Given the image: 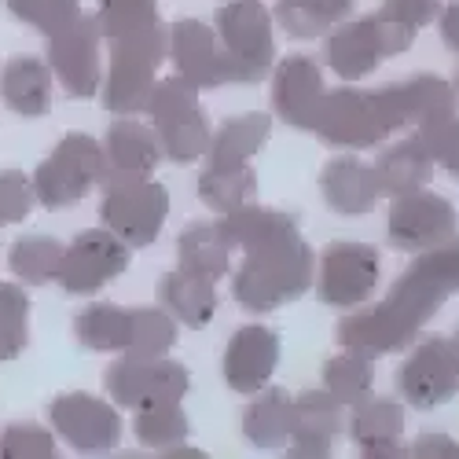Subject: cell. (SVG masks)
<instances>
[{
	"label": "cell",
	"instance_id": "cell-13",
	"mask_svg": "<svg viewBox=\"0 0 459 459\" xmlns=\"http://www.w3.org/2000/svg\"><path fill=\"white\" fill-rule=\"evenodd\" d=\"M126 269H129V247L107 228H89L70 247H63L56 280L66 294H96L110 280H118Z\"/></svg>",
	"mask_w": 459,
	"mask_h": 459
},
{
	"label": "cell",
	"instance_id": "cell-40",
	"mask_svg": "<svg viewBox=\"0 0 459 459\" xmlns=\"http://www.w3.org/2000/svg\"><path fill=\"white\" fill-rule=\"evenodd\" d=\"M30 203H33L30 177L19 173V169H4V173H0V228L22 221L30 213Z\"/></svg>",
	"mask_w": 459,
	"mask_h": 459
},
{
	"label": "cell",
	"instance_id": "cell-19",
	"mask_svg": "<svg viewBox=\"0 0 459 459\" xmlns=\"http://www.w3.org/2000/svg\"><path fill=\"white\" fill-rule=\"evenodd\" d=\"M276 364H280V334L261 324L239 327L224 350V382L236 394H257L273 378Z\"/></svg>",
	"mask_w": 459,
	"mask_h": 459
},
{
	"label": "cell",
	"instance_id": "cell-4",
	"mask_svg": "<svg viewBox=\"0 0 459 459\" xmlns=\"http://www.w3.org/2000/svg\"><path fill=\"white\" fill-rule=\"evenodd\" d=\"M273 136V118L269 114H239V118H228L206 147V166L199 173V199L217 210L228 213L243 203L254 199L257 191V169H254V155L269 143Z\"/></svg>",
	"mask_w": 459,
	"mask_h": 459
},
{
	"label": "cell",
	"instance_id": "cell-37",
	"mask_svg": "<svg viewBox=\"0 0 459 459\" xmlns=\"http://www.w3.org/2000/svg\"><path fill=\"white\" fill-rule=\"evenodd\" d=\"M8 12L37 30L56 33L82 15V0H8Z\"/></svg>",
	"mask_w": 459,
	"mask_h": 459
},
{
	"label": "cell",
	"instance_id": "cell-33",
	"mask_svg": "<svg viewBox=\"0 0 459 459\" xmlns=\"http://www.w3.org/2000/svg\"><path fill=\"white\" fill-rule=\"evenodd\" d=\"M353 0H280L276 4V22L290 33V37H324L334 22H342L350 15Z\"/></svg>",
	"mask_w": 459,
	"mask_h": 459
},
{
	"label": "cell",
	"instance_id": "cell-46",
	"mask_svg": "<svg viewBox=\"0 0 459 459\" xmlns=\"http://www.w3.org/2000/svg\"><path fill=\"white\" fill-rule=\"evenodd\" d=\"M455 92H459V78H455Z\"/></svg>",
	"mask_w": 459,
	"mask_h": 459
},
{
	"label": "cell",
	"instance_id": "cell-30",
	"mask_svg": "<svg viewBox=\"0 0 459 459\" xmlns=\"http://www.w3.org/2000/svg\"><path fill=\"white\" fill-rule=\"evenodd\" d=\"M180 264L191 273H199L206 280H221L224 273H232V243L221 232V224H191L184 228V236L177 243Z\"/></svg>",
	"mask_w": 459,
	"mask_h": 459
},
{
	"label": "cell",
	"instance_id": "cell-3",
	"mask_svg": "<svg viewBox=\"0 0 459 459\" xmlns=\"http://www.w3.org/2000/svg\"><path fill=\"white\" fill-rule=\"evenodd\" d=\"M448 294L452 290L437 280V273L430 264L423 257H415L411 269H404V276L390 287V294L382 298L375 309L338 320V327H334L338 346L364 350L371 357L408 350L411 338L437 316V309L445 305Z\"/></svg>",
	"mask_w": 459,
	"mask_h": 459
},
{
	"label": "cell",
	"instance_id": "cell-9",
	"mask_svg": "<svg viewBox=\"0 0 459 459\" xmlns=\"http://www.w3.org/2000/svg\"><path fill=\"white\" fill-rule=\"evenodd\" d=\"M147 114H151V129H155L159 143H162V155L169 162H195L206 155L210 147V126H206V114L199 107V89L184 82L180 74L159 82L151 89L147 100Z\"/></svg>",
	"mask_w": 459,
	"mask_h": 459
},
{
	"label": "cell",
	"instance_id": "cell-2",
	"mask_svg": "<svg viewBox=\"0 0 459 459\" xmlns=\"http://www.w3.org/2000/svg\"><path fill=\"white\" fill-rule=\"evenodd\" d=\"M96 22L110 48L103 107L110 114L147 110L155 74L169 45V30L159 19V0H100Z\"/></svg>",
	"mask_w": 459,
	"mask_h": 459
},
{
	"label": "cell",
	"instance_id": "cell-14",
	"mask_svg": "<svg viewBox=\"0 0 459 459\" xmlns=\"http://www.w3.org/2000/svg\"><path fill=\"white\" fill-rule=\"evenodd\" d=\"M455 224H459L455 206L445 195H434V191L419 187V191H408V195L394 199V210L386 221V239L394 250L419 254V250H430V247L452 239Z\"/></svg>",
	"mask_w": 459,
	"mask_h": 459
},
{
	"label": "cell",
	"instance_id": "cell-24",
	"mask_svg": "<svg viewBox=\"0 0 459 459\" xmlns=\"http://www.w3.org/2000/svg\"><path fill=\"white\" fill-rule=\"evenodd\" d=\"M353 441L360 445V452L368 459H394V455H408L404 445V408L397 401H375L368 397L364 404L353 408V423H350Z\"/></svg>",
	"mask_w": 459,
	"mask_h": 459
},
{
	"label": "cell",
	"instance_id": "cell-26",
	"mask_svg": "<svg viewBox=\"0 0 459 459\" xmlns=\"http://www.w3.org/2000/svg\"><path fill=\"white\" fill-rule=\"evenodd\" d=\"M434 173V159L423 143V136H408L401 143H394L386 155H378L375 162V180H378V195H408V191H419L423 184H430Z\"/></svg>",
	"mask_w": 459,
	"mask_h": 459
},
{
	"label": "cell",
	"instance_id": "cell-12",
	"mask_svg": "<svg viewBox=\"0 0 459 459\" xmlns=\"http://www.w3.org/2000/svg\"><path fill=\"white\" fill-rule=\"evenodd\" d=\"M107 394L118 408L143 411L155 404H173L187 394L191 375L184 364L166 357H122L103 375Z\"/></svg>",
	"mask_w": 459,
	"mask_h": 459
},
{
	"label": "cell",
	"instance_id": "cell-11",
	"mask_svg": "<svg viewBox=\"0 0 459 459\" xmlns=\"http://www.w3.org/2000/svg\"><path fill=\"white\" fill-rule=\"evenodd\" d=\"M415 41V30L397 26L390 19H382L378 12L357 22H342L331 37H327V66L338 74L342 82H360L378 66V59H390L408 52Z\"/></svg>",
	"mask_w": 459,
	"mask_h": 459
},
{
	"label": "cell",
	"instance_id": "cell-6",
	"mask_svg": "<svg viewBox=\"0 0 459 459\" xmlns=\"http://www.w3.org/2000/svg\"><path fill=\"white\" fill-rule=\"evenodd\" d=\"M74 334L85 350L122 357H166L177 342V320L166 309H118L89 305L74 320Z\"/></svg>",
	"mask_w": 459,
	"mask_h": 459
},
{
	"label": "cell",
	"instance_id": "cell-1",
	"mask_svg": "<svg viewBox=\"0 0 459 459\" xmlns=\"http://www.w3.org/2000/svg\"><path fill=\"white\" fill-rule=\"evenodd\" d=\"M217 224L232 250L247 254L232 280V294L247 313H273L313 287L316 257L301 239L298 213L243 203Z\"/></svg>",
	"mask_w": 459,
	"mask_h": 459
},
{
	"label": "cell",
	"instance_id": "cell-34",
	"mask_svg": "<svg viewBox=\"0 0 459 459\" xmlns=\"http://www.w3.org/2000/svg\"><path fill=\"white\" fill-rule=\"evenodd\" d=\"M59 257H63V247L52 236H22L15 239L8 261L19 280H26L30 287H45L59 276Z\"/></svg>",
	"mask_w": 459,
	"mask_h": 459
},
{
	"label": "cell",
	"instance_id": "cell-8",
	"mask_svg": "<svg viewBox=\"0 0 459 459\" xmlns=\"http://www.w3.org/2000/svg\"><path fill=\"white\" fill-rule=\"evenodd\" d=\"M100 184H103L100 217L107 232H114L126 247L155 243L169 213V191L159 180L136 173H107Z\"/></svg>",
	"mask_w": 459,
	"mask_h": 459
},
{
	"label": "cell",
	"instance_id": "cell-21",
	"mask_svg": "<svg viewBox=\"0 0 459 459\" xmlns=\"http://www.w3.org/2000/svg\"><path fill=\"white\" fill-rule=\"evenodd\" d=\"M342 404L327 390H309L294 401V423L287 437V455L298 459H327L334 437L342 434Z\"/></svg>",
	"mask_w": 459,
	"mask_h": 459
},
{
	"label": "cell",
	"instance_id": "cell-36",
	"mask_svg": "<svg viewBox=\"0 0 459 459\" xmlns=\"http://www.w3.org/2000/svg\"><path fill=\"white\" fill-rule=\"evenodd\" d=\"M30 342V301L15 283H0V364L15 360Z\"/></svg>",
	"mask_w": 459,
	"mask_h": 459
},
{
	"label": "cell",
	"instance_id": "cell-42",
	"mask_svg": "<svg viewBox=\"0 0 459 459\" xmlns=\"http://www.w3.org/2000/svg\"><path fill=\"white\" fill-rule=\"evenodd\" d=\"M419 257L430 264V269L437 273V280L452 294H459V236H452V239H445V243H437L430 250H419Z\"/></svg>",
	"mask_w": 459,
	"mask_h": 459
},
{
	"label": "cell",
	"instance_id": "cell-32",
	"mask_svg": "<svg viewBox=\"0 0 459 459\" xmlns=\"http://www.w3.org/2000/svg\"><path fill=\"white\" fill-rule=\"evenodd\" d=\"M401 85V100H404V114L408 122L427 129V126H437L445 118H452L455 114V89L441 78H434V74H415V78L408 82H397Z\"/></svg>",
	"mask_w": 459,
	"mask_h": 459
},
{
	"label": "cell",
	"instance_id": "cell-29",
	"mask_svg": "<svg viewBox=\"0 0 459 459\" xmlns=\"http://www.w3.org/2000/svg\"><path fill=\"white\" fill-rule=\"evenodd\" d=\"M290 423H294V397L280 386L264 390L247 411H243V434L250 445H257L261 452L273 448H287L290 437Z\"/></svg>",
	"mask_w": 459,
	"mask_h": 459
},
{
	"label": "cell",
	"instance_id": "cell-28",
	"mask_svg": "<svg viewBox=\"0 0 459 459\" xmlns=\"http://www.w3.org/2000/svg\"><path fill=\"white\" fill-rule=\"evenodd\" d=\"M0 96L22 118H41L52 107V70L33 56H15L0 70Z\"/></svg>",
	"mask_w": 459,
	"mask_h": 459
},
{
	"label": "cell",
	"instance_id": "cell-27",
	"mask_svg": "<svg viewBox=\"0 0 459 459\" xmlns=\"http://www.w3.org/2000/svg\"><path fill=\"white\" fill-rule=\"evenodd\" d=\"M217 283L184 269V264H177L173 273L162 276L159 283V301L166 305V313H173L180 324L187 327H206L217 313Z\"/></svg>",
	"mask_w": 459,
	"mask_h": 459
},
{
	"label": "cell",
	"instance_id": "cell-20",
	"mask_svg": "<svg viewBox=\"0 0 459 459\" xmlns=\"http://www.w3.org/2000/svg\"><path fill=\"white\" fill-rule=\"evenodd\" d=\"M276 114L294 129H313L316 110L324 103V74L313 56H287L273 78Z\"/></svg>",
	"mask_w": 459,
	"mask_h": 459
},
{
	"label": "cell",
	"instance_id": "cell-38",
	"mask_svg": "<svg viewBox=\"0 0 459 459\" xmlns=\"http://www.w3.org/2000/svg\"><path fill=\"white\" fill-rule=\"evenodd\" d=\"M52 455H56V437L45 427L15 423L0 434V459H52Z\"/></svg>",
	"mask_w": 459,
	"mask_h": 459
},
{
	"label": "cell",
	"instance_id": "cell-39",
	"mask_svg": "<svg viewBox=\"0 0 459 459\" xmlns=\"http://www.w3.org/2000/svg\"><path fill=\"white\" fill-rule=\"evenodd\" d=\"M419 136H423L430 159L441 169H448L452 177H459V118H455V114H452V118H445V122H437V126L419 129Z\"/></svg>",
	"mask_w": 459,
	"mask_h": 459
},
{
	"label": "cell",
	"instance_id": "cell-22",
	"mask_svg": "<svg viewBox=\"0 0 459 459\" xmlns=\"http://www.w3.org/2000/svg\"><path fill=\"white\" fill-rule=\"evenodd\" d=\"M169 48H173V66H177V74H180L184 82H191L195 89L228 85L217 30H210L206 22H199V19H180V22L169 30Z\"/></svg>",
	"mask_w": 459,
	"mask_h": 459
},
{
	"label": "cell",
	"instance_id": "cell-41",
	"mask_svg": "<svg viewBox=\"0 0 459 459\" xmlns=\"http://www.w3.org/2000/svg\"><path fill=\"white\" fill-rule=\"evenodd\" d=\"M437 12H441L437 0H382V8H378L382 19H390L397 26H408L415 33L423 26H430L437 19Z\"/></svg>",
	"mask_w": 459,
	"mask_h": 459
},
{
	"label": "cell",
	"instance_id": "cell-35",
	"mask_svg": "<svg viewBox=\"0 0 459 459\" xmlns=\"http://www.w3.org/2000/svg\"><path fill=\"white\" fill-rule=\"evenodd\" d=\"M133 430H136V441L143 448L169 452V448H177V445L187 441L191 423H187V415L180 411V401H173V404H155V408L136 411Z\"/></svg>",
	"mask_w": 459,
	"mask_h": 459
},
{
	"label": "cell",
	"instance_id": "cell-15",
	"mask_svg": "<svg viewBox=\"0 0 459 459\" xmlns=\"http://www.w3.org/2000/svg\"><path fill=\"white\" fill-rule=\"evenodd\" d=\"M48 419L56 434L82 455H107L122 441L118 408L89 397V394H63L48 404Z\"/></svg>",
	"mask_w": 459,
	"mask_h": 459
},
{
	"label": "cell",
	"instance_id": "cell-31",
	"mask_svg": "<svg viewBox=\"0 0 459 459\" xmlns=\"http://www.w3.org/2000/svg\"><path fill=\"white\" fill-rule=\"evenodd\" d=\"M371 386H375V357L364 350L342 346V353L324 364V390L342 404L350 408L364 404L371 397Z\"/></svg>",
	"mask_w": 459,
	"mask_h": 459
},
{
	"label": "cell",
	"instance_id": "cell-44",
	"mask_svg": "<svg viewBox=\"0 0 459 459\" xmlns=\"http://www.w3.org/2000/svg\"><path fill=\"white\" fill-rule=\"evenodd\" d=\"M441 37H445V45L459 56V0L445 4V12H441Z\"/></svg>",
	"mask_w": 459,
	"mask_h": 459
},
{
	"label": "cell",
	"instance_id": "cell-23",
	"mask_svg": "<svg viewBox=\"0 0 459 459\" xmlns=\"http://www.w3.org/2000/svg\"><path fill=\"white\" fill-rule=\"evenodd\" d=\"M320 191L324 203L342 213V217H364L375 199H378V180H375V166L353 159V155H338L324 166L320 173Z\"/></svg>",
	"mask_w": 459,
	"mask_h": 459
},
{
	"label": "cell",
	"instance_id": "cell-5",
	"mask_svg": "<svg viewBox=\"0 0 459 459\" xmlns=\"http://www.w3.org/2000/svg\"><path fill=\"white\" fill-rule=\"evenodd\" d=\"M401 126H408L401 85L371 89V92H364V89H334V92H324L313 133L331 147L364 151V147L382 143Z\"/></svg>",
	"mask_w": 459,
	"mask_h": 459
},
{
	"label": "cell",
	"instance_id": "cell-43",
	"mask_svg": "<svg viewBox=\"0 0 459 459\" xmlns=\"http://www.w3.org/2000/svg\"><path fill=\"white\" fill-rule=\"evenodd\" d=\"M408 455H415V459H437V455L459 459V445L452 437H441V434H423V437H415V445H408Z\"/></svg>",
	"mask_w": 459,
	"mask_h": 459
},
{
	"label": "cell",
	"instance_id": "cell-16",
	"mask_svg": "<svg viewBox=\"0 0 459 459\" xmlns=\"http://www.w3.org/2000/svg\"><path fill=\"white\" fill-rule=\"evenodd\" d=\"M100 45L103 33L96 19L78 15L70 26L48 33V66L74 100H89L100 89Z\"/></svg>",
	"mask_w": 459,
	"mask_h": 459
},
{
	"label": "cell",
	"instance_id": "cell-7",
	"mask_svg": "<svg viewBox=\"0 0 459 459\" xmlns=\"http://www.w3.org/2000/svg\"><path fill=\"white\" fill-rule=\"evenodd\" d=\"M217 41L224 56L228 85H257L273 70L276 41H273V15L261 0H232L217 12Z\"/></svg>",
	"mask_w": 459,
	"mask_h": 459
},
{
	"label": "cell",
	"instance_id": "cell-45",
	"mask_svg": "<svg viewBox=\"0 0 459 459\" xmlns=\"http://www.w3.org/2000/svg\"><path fill=\"white\" fill-rule=\"evenodd\" d=\"M448 350H452V357H455V368H459V327H455V334L448 338Z\"/></svg>",
	"mask_w": 459,
	"mask_h": 459
},
{
	"label": "cell",
	"instance_id": "cell-10",
	"mask_svg": "<svg viewBox=\"0 0 459 459\" xmlns=\"http://www.w3.org/2000/svg\"><path fill=\"white\" fill-rule=\"evenodd\" d=\"M103 177H107L103 147L85 133H66L52 155L37 166L30 184H33V199L56 210V206L82 203Z\"/></svg>",
	"mask_w": 459,
	"mask_h": 459
},
{
	"label": "cell",
	"instance_id": "cell-25",
	"mask_svg": "<svg viewBox=\"0 0 459 459\" xmlns=\"http://www.w3.org/2000/svg\"><path fill=\"white\" fill-rule=\"evenodd\" d=\"M103 155H107V173H136V177H151L155 166L166 159L155 129L140 126L133 118H122L110 126Z\"/></svg>",
	"mask_w": 459,
	"mask_h": 459
},
{
	"label": "cell",
	"instance_id": "cell-17",
	"mask_svg": "<svg viewBox=\"0 0 459 459\" xmlns=\"http://www.w3.org/2000/svg\"><path fill=\"white\" fill-rule=\"evenodd\" d=\"M375 283H378V254L371 247L338 239L324 250L320 280H316V294H320L324 305H334V309H357L360 301L371 298Z\"/></svg>",
	"mask_w": 459,
	"mask_h": 459
},
{
	"label": "cell",
	"instance_id": "cell-18",
	"mask_svg": "<svg viewBox=\"0 0 459 459\" xmlns=\"http://www.w3.org/2000/svg\"><path fill=\"white\" fill-rule=\"evenodd\" d=\"M397 390L419 411L448 404L459 394V368H455V357L448 350V338L419 342L411 350V357L397 371Z\"/></svg>",
	"mask_w": 459,
	"mask_h": 459
}]
</instances>
